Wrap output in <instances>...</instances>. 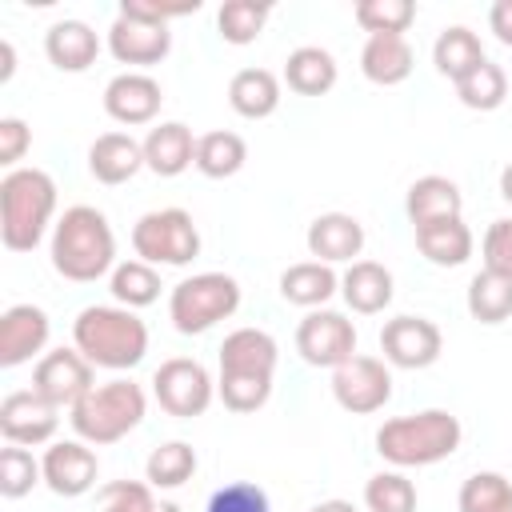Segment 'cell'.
<instances>
[{"label":"cell","mask_w":512,"mask_h":512,"mask_svg":"<svg viewBox=\"0 0 512 512\" xmlns=\"http://www.w3.org/2000/svg\"><path fill=\"white\" fill-rule=\"evenodd\" d=\"M340 292H344L348 308L360 312V316L384 312L392 304V272L384 264H376V260H356L340 276Z\"/></svg>","instance_id":"603a6c76"},{"label":"cell","mask_w":512,"mask_h":512,"mask_svg":"<svg viewBox=\"0 0 512 512\" xmlns=\"http://www.w3.org/2000/svg\"><path fill=\"white\" fill-rule=\"evenodd\" d=\"M44 480V468L36 464V456L20 444H8L0 452V496L4 500H20L32 492V484Z\"/></svg>","instance_id":"ab89813d"},{"label":"cell","mask_w":512,"mask_h":512,"mask_svg":"<svg viewBox=\"0 0 512 512\" xmlns=\"http://www.w3.org/2000/svg\"><path fill=\"white\" fill-rule=\"evenodd\" d=\"M96 504H100V512H156L160 508V500L152 496V484H140V480L104 484Z\"/></svg>","instance_id":"60d3db41"},{"label":"cell","mask_w":512,"mask_h":512,"mask_svg":"<svg viewBox=\"0 0 512 512\" xmlns=\"http://www.w3.org/2000/svg\"><path fill=\"white\" fill-rule=\"evenodd\" d=\"M488 28L496 32L500 44L512 48V0H496V4L488 8Z\"/></svg>","instance_id":"f6af8a7d"},{"label":"cell","mask_w":512,"mask_h":512,"mask_svg":"<svg viewBox=\"0 0 512 512\" xmlns=\"http://www.w3.org/2000/svg\"><path fill=\"white\" fill-rule=\"evenodd\" d=\"M380 348H384V360L396 364V368H428V364L440 360L444 336L424 316H396V320L384 324Z\"/></svg>","instance_id":"5bb4252c"},{"label":"cell","mask_w":512,"mask_h":512,"mask_svg":"<svg viewBox=\"0 0 512 512\" xmlns=\"http://www.w3.org/2000/svg\"><path fill=\"white\" fill-rule=\"evenodd\" d=\"M360 72L372 84H400L412 72V44L404 36H368L364 52H360Z\"/></svg>","instance_id":"4316f807"},{"label":"cell","mask_w":512,"mask_h":512,"mask_svg":"<svg viewBox=\"0 0 512 512\" xmlns=\"http://www.w3.org/2000/svg\"><path fill=\"white\" fill-rule=\"evenodd\" d=\"M336 284H340V280H336V272H332L328 264H320V260H304V264L284 268V276H280V296H284L288 304L316 308V304L332 300Z\"/></svg>","instance_id":"f546056e"},{"label":"cell","mask_w":512,"mask_h":512,"mask_svg":"<svg viewBox=\"0 0 512 512\" xmlns=\"http://www.w3.org/2000/svg\"><path fill=\"white\" fill-rule=\"evenodd\" d=\"M60 408L48 404L36 388H20V392H8L0 400V436L8 444H20V448H32V444H48L56 436V416Z\"/></svg>","instance_id":"7c38bea8"},{"label":"cell","mask_w":512,"mask_h":512,"mask_svg":"<svg viewBox=\"0 0 512 512\" xmlns=\"http://www.w3.org/2000/svg\"><path fill=\"white\" fill-rule=\"evenodd\" d=\"M32 388H36L48 404L72 408L76 400H84V396L96 388V384H92V364H88L76 348H56V352H48V356L36 364Z\"/></svg>","instance_id":"4fadbf2b"},{"label":"cell","mask_w":512,"mask_h":512,"mask_svg":"<svg viewBox=\"0 0 512 512\" xmlns=\"http://www.w3.org/2000/svg\"><path fill=\"white\" fill-rule=\"evenodd\" d=\"M412 20H416L412 0H360L356 4V24L368 36H404Z\"/></svg>","instance_id":"e575fe53"},{"label":"cell","mask_w":512,"mask_h":512,"mask_svg":"<svg viewBox=\"0 0 512 512\" xmlns=\"http://www.w3.org/2000/svg\"><path fill=\"white\" fill-rule=\"evenodd\" d=\"M44 52L60 72H84L100 56V36L84 20H56L44 36Z\"/></svg>","instance_id":"7402d4cb"},{"label":"cell","mask_w":512,"mask_h":512,"mask_svg":"<svg viewBox=\"0 0 512 512\" xmlns=\"http://www.w3.org/2000/svg\"><path fill=\"white\" fill-rule=\"evenodd\" d=\"M296 352L316 368H340L356 356V328L340 312H308L296 328Z\"/></svg>","instance_id":"8fae6325"},{"label":"cell","mask_w":512,"mask_h":512,"mask_svg":"<svg viewBox=\"0 0 512 512\" xmlns=\"http://www.w3.org/2000/svg\"><path fill=\"white\" fill-rule=\"evenodd\" d=\"M276 340L264 328H236L220 344V400L232 412H256L272 396Z\"/></svg>","instance_id":"6da1fadb"},{"label":"cell","mask_w":512,"mask_h":512,"mask_svg":"<svg viewBox=\"0 0 512 512\" xmlns=\"http://www.w3.org/2000/svg\"><path fill=\"white\" fill-rule=\"evenodd\" d=\"M172 48V32L160 28V24H144V20H128V16H116V24L108 28V52L120 60V64H160Z\"/></svg>","instance_id":"ac0fdd59"},{"label":"cell","mask_w":512,"mask_h":512,"mask_svg":"<svg viewBox=\"0 0 512 512\" xmlns=\"http://www.w3.org/2000/svg\"><path fill=\"white\" fill-rule=\"evenodd\" d=\"M28 144H32V132H28V124L24 120H16V116H4L0 120V164H16L24 152H28Z\"/></svg>","instance_id":"ee69618b"},{"label":"cell","mask_w":512,"mask_h":512,"mask_svg":"<svg viewBox=\"0 0 512 512\" xmlns=\"http://www.w3.org/2000/svg\"><path fill=\"white\" fill-rule=\"evenodd\" d=\"M152 392L160 400V408L168 416H180V420H192V416H204L212 396H216V384L208 376V368L200 360H188V356H172L156 368L152 376Z\"/></svg>","instance_id":"9c48e42d"},{"label":"cell","mask_w":512,"mask_h":512,"mask_svg":"<svg viewBox=\"0 0 512 512\" xmlns=\"http://www.w3.org/2000/svg\"><path fill=\"white\" fill-rule=\"evenodd\" d=\"M76 352L92 368H132L148 352V328L132 308H112V304H92L76 316L72 324Z\"/></svg>","instance_id":"3957f363"},{"label":"cell","mask_w":512,"mask_h":512,"mask_svg":"<svg viewBox=\"0 0 512 512\" xmlns=\"http://www.w3.org/2000/svg\"><path fill=\"white\" fill-rule=\"evenodd\" d=\"M432 60H436V68L456 84V80H464L476 64H484L488 56H484V44H480V36H476L472 28L452 24V28H444V32L436 36Z\"/></svg>","instance_id":"83f0119b"},{"label":"cell","mask_w":512,"mask_h":512,"mask_svg":"<svg viewBox=\"0 0 512 512\" xmlns=\"http://www.w3.org/2000/svg\"><path fill=\"white\" fill-rule=\"evenodd\" d=\"M228 104L244 120H264L280 108V80L268 68H240L228 84Z\"/></svg>","instance_id":"cb8c5ba5"},{"label":"cell","mask_w":512,"mask_h":512,"mask_svg":"<svg viewBox=\"0 0 512 512\" xmlns=\"http://www.w3.org/2000/svg\"><path fill=\"white\" fill-rule=\"evenodd\" d=\"M268 4H256V0H228L220 12H216V24H220V36L228 44H252L260 32H264V20H268Z\"/></svg>","instance_id":"f35d334b"},{"label":"cell","mask_w":512,"mask_h":512,"mask_svg":"<svg viewBox=\"0 0 512 512\" xmlns=\"http://www.w3.org/2000/svg\"><path fill=\"white\" fill-rule=\"evenodd\" d=\"M112 296L120 308H148L160 296V276L144 260H124L112 268Z\"/></svg>","instance_id":"836d02e7"},{"label":"cell","mask_w":512,"mask_h":512,"mask_svg":"<svg viewBox=\"0 0 512 512\" xmlns=\"http://www.w3.org/2000/svg\"><path fill=\"white\" fill-rule=\"evenodd\" d=\"M56 212V184L40 168H12L0 180V240L8 252H32Z\"/></svg>","instance_id":"277c9868"},{"label":"cell","mask_w":512,"mask_h":512,"mask_svg":"<svg viewBox=\"0 0 512 512\" xmlns=\"http://www.w3.org/2000/svg\"><path fill=\"white\" fill-rule=\"evenodd\" d=\"M244 160H248V144L236 132H208L196 140V168L212 180L236 176L244 168Z\"/></svg>","instance_id":"1f68e13d"},{"label":"cell","mask_w":512,"mask_h":512,"mask_svg":"<svg viewBox=\"0 0 512 512\" xmlns=\"http://www.w3.org/2000/svg\"><path fill=\"white\" fill-rule=\"evenodd\" d=\"M500 196H504V200L512 204V164H508V168L500 172Z\"/></svg>","instance_id":"c3c4849f"},{"label":"cell","mask_w":512,"mask_h":512,"mask_svg":"<svg viewBox=\"0 0 512 512\" xmlns=\"http://www.w3.org/2000/svg\"><path fill=\"white\" fill-rule=\"evenodd\" d=\"M112 260H116V236H112V224L104 220V212H96L88 204H76L56 220V228H52V268L64 280H76V284L100 280L112 268Z\"/></svg>","instance_id":"7a4b0ae2"},{"label":"cell","mask_w":512,"mask_h":512,"mask_svg":"<svg viewBox=\"0 0 512 512\" xmlns=\"http://www.w3.org/2000/svg\"><path fill=\"white\" fill-rule=\"evenodd\" d=\"M368 512H416V484L404 472H376L364 484Z\"/></svg>","instance_id":"74e56055"},{"label":"cell","mask_w":512,"mask_h":512,"mask_svg":"<svg viewBox=\"0 0 512 512\" xmlns=\"http://www.w3.org/2000/svg\"><path fill=\"white\" fill-rule=\"evenodd\" d=\"M48 312L36 308V304H12L4 316H0V364L4 368H16L24 360H32L36 352H44L48 344Z\"/></svg>","instance_id":"e0dca14e"},{"label":"cell","mask_w":512,"mask_h":512,"mask_svg":"<svg viewBox=\"0 0 512 512\" xmlns=\"http://www.w3.org/2000/svg\"><path fill=\"white\" fill-rule=\"evenodd\" d=\"M144 168V144H136L128 132H104L88 148V172L100 184H124Z\"/></svg>","instance_id":"ffe728a7"},{"label":"cell","mask_w":512,"mask_h":512,"mask_svg":"<svg viewBox=\"0 0 512 512\" xmlns=\"http://www.w3.org/2000/svg\"><path fill=\"white\" fill-rule=\"evenodd\" d=\"M236 308H240V284L232 276H224V272L188 276L168 296V316H172L176 332H184V336L208 332L212 324L228 320Z\"/></svg>","instance_id":"52a82bcc"},{"label":"cell","mask_w":512,"mask_h":512,"mask_svg":"<svg viewBox=\"0 0 512 512\" xmlns=\"http://www.w3.org/2000/svg\"><path fill=\"white\" fill-rule=\"evenodd\" d=\"M72 416V428L84 444H116L124 440L148 412V400H144V388L132 384V380H108V384H96L84 400H76L68 408Z\"/></svg>","instance_id":"8992f818"},{"label":"cell","mask_w":512,"mask_h":512,"mask_svg":"<svg viewBox=\"0 0 512 512\" xmlns=\"http://www.w3.org/2000/svg\"><path fill=\"white\" fill-rule=\"evenodd\" d=\"M416 244L436 268H460L472 256L476 240H472V228L460 216H452V220H436V224L416 228Z\"/></svg>","instance_id":"484cf974"},{"label":"cell","mask_w":512,"mask_h":512,"mask_svg":"<svg viewBox=\"0 0 512 512\" xmlns=\"http://www.w3.org/2000/svg\"><path fill=\"white\" fill-rule=\"evenodd\" d=\"M484 268L512 276V216L508 220H496L484 232Z\"/></svg>","instance_id":"7bdbcfd3"},{"label":"cell","mask_w":512,"mask_h":512,"mask_svg":"<svg viewBox=\"0 0 512 512\" xmlns=\"http://www.w3.org/2000/svg\"><path fill=\"white\" fill-rule=\"evenodd\" d=\"M332 396L352 416L380 412L392 400V372L376 356H352L340 368H332Z\"/></svg>","instance_id":"30bf717a"},{"label":"cell","mask_w":512,"mask_h":512,"mask_svg":"<svg viewBox=\"0 0 512 512\" xmlns=\"http://www.w3.org/2000/svg\"><path fill=\"white\" fill-rule=\"evenodd\" d=\"M132 248L144 264H188L200 256V232L184 208L144 212L132 228Z\"/></svg>","instance_id":"ba28073f"},{"label":"cell","mask_w":512,"mask_h":512,"mask_svg":"<svg viewBox=\"0 0 512 512\" xmlns=\"http://www.w3.org/2000/svg\"><path fill=\"white\" fill-rule=\"evenodd\" d=\"M144 472H148V484H152V488H180V484L192 480V472H196V452H192L184 440H168V444H160V448L148 456Z\"/></svg>","instance_id":"d590c367"},{"label":"cell","mask_w":512,"mask_h":512,"mask_svg":"<svg viewBox=\"0 0 512 512\" xmlns=\"http://www.w3.org/2000/svg\"><path fill=\"white\" fill-rule=\"evenodd\" d=\"M468 312H472V320H480V324H500V320H508V316H512V276L492 272V268L476 272L472 284H468Z\"/></svg>","instance_id":"4dcf8cb0"},{"label":"cell","mask_w":512,"mask_h":512,"mask_svg":"<svg viewBox=\"0 0 512 512\" xmlns=\"http://www.w3.org/2000/svg\"><path fill=\"white\" fill-rule=\"evenodd\" d=\"M12 72H16V52L8 40H0V80H8Z\"/></svg>","instance_id":"bcb514c9"},{"label":"cell","mask_w":512,"mask_h":512,"mask_svg":"<svg viewBox=\"0 0 512 512\" xmlns=\"http://www.w3.org/2000/svg\"><path fill=\"white\" fill-rule=\"evenodd\" d=\"M460 420L444 408H424L412 416H396L384 420V428L376 432V452L396 464V468H424V464H440L460 448Z\"/></svg>","instance_id":"5b68a950"},{"label":"cell","mask_w":512,"mask_h":512,"mask_svg":"<svg viewBox=\"0 0 512 512\" xmlns=\"http://www.w3.org/2000/svg\"><path fill=\"white\" fill-rule=\"evenodd\" d=\"M456 96H460V104H468V108H476V112H492V108H500L504 96H508V76H504L500 64L484 60V64H476L464 80H456Z\"/></svg>","instance_id":"d6a6232c"},{"label":"cell","mask_w":512,"mask_h":512,"mask_svg":"<svg viewBox=\"0 0 512 512\" xmlns=\"http://www.w3.org/2000/svg\"><path fill=\"white\" fill-rule=\"evenodd\" d=\"M460 208H464V196L448 176H420L408 188V220L416 228L436 224V220H452V216H460Z\"/></svg>","instance_id":"d4e9b609"},{"label":"cell","mask_w":512,"mask_h":512,"mask_svg":"<svg viewBox=\"0 0 512 512\" xmlns=\"http://www.w3.org/2000/svg\"><path fill=\"white\" fill-rule=\"evenodd\" d=\"M40 468H44V484L56 496H84L96 484L100 460L84 440H60V444H52L44 452Z\"/></svg>","instance_id":"9a60e30c"},{"label":"cell","mask_w":512,"mask_h":512,"mask_svg":"<svg viewBox=\"0 0 512 512\" xmlns=\"http://www.w3.org/2000/svg\"><path fill=\"white\" fill-rule=\"evenodd\" d=\"M144 164H148L156 176H180L188 164H196L192 128L180 124V120L156 124V128L144 136Z\"/></svg>","instance_id":"44dd1931"},{"label":"cell","mask_w":512,"mask_h":512,"mask_svg":"<svg viewBox=\"0 0 512 512\" xmlns=\"http://www.w3.org/2000/svg\"><path fill=\"white\" fill-rule=\"evenodd\" d=\"M156 512H180V508H176V504H160Z\"/></svg>","instance_id":"681fc988"},{"label":"cell","mask_w":512,"mask_h":512,"mask_svg":"<svg viewBox=\"0 0 512 512\" xmlns=\"http://www.w3.org/2000/svg\"><path fill=\"white\" fill-rule=\"evenodd\" d=\"M460 512H512V484L500 472H476L460 484Z\"/></svg>","instance_id":"8d00e7d4"},{"label":"cell","mask_w":512,"mask_h":512,"mask_svg":"<svg viewBox=\"0 0 512 512\" xmlns=\"http://www.w3.org/2000/svg\"><path fill=\"white\" fill-rule=\"evenodd\" d=\"M160 104H164V92H160V84L148 72H120L104 88V112L116 124H128V128L156 120Z\"/></svg>","instance_id":"2e32d148"},{"label":"cell","mask_w":512,"mask_h":512,"mask_svg":"<svg viewBox=\"0 0 512 512\" xmlns=\"http://www.w3.org/2000/svg\"><path fill=\"white\" fill-rule=\"evenodd\" d=\"M204 512H268V496L256 484L236 480V484H224L220 492H212Z\"/></svg>","instance_id":"b9f144b4"},{"label":"cell","mask_w":512,"mask_h":512,"mask_svg":"<svg viewBox=\"0 0 512 512\" xmlns=\"http://www.w3.org/2000/svg\"><path fill=\"white\" fill-rule=\"evenodd\" d=\"M360 248H364V224L348 212H324L308 224V252L320 264H340V260L356 264Z\"/></svg>","instance_id":"d6986e66"},{"label":"cell","mask_w":512,"mask_h":512,"mask_svg":"<svg viewBox=\"0 0 512 512\" xmlns=\"http://www.w3.org/2000/svg\"><path fill=\"white\" fill-rule=\"evenodd\" d=\"M284 80H288V88L300 92V96H324V92L336 84V60H332V52H324V48H316V44H304V48H296V52L288 56Z\"/></svg>","instance_id":"f1b7e54d"},{"label":"cell","mask_w":512,"mask_h":512,"mask_svg":"<svg viewBox=\"0 0 512 512\" xmlns=\"http://www.w3.org/2000/svg\"><path fill=\"white\" fill-rule=\"evenodd\" d=\"M312 512H356V508H352L348 500H320Z\"/></svg>","instance_id":"7dc6e473"}]
</instances>
